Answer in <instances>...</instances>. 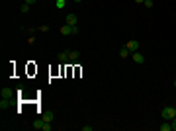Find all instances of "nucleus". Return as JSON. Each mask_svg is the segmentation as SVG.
<instances>
[{"mask_svg": "<svg viewBox=\"0 0 176 131\" xmlns=\"http://www.w3.org/2000/svg\"><path fill=\"white\" fill-rule=\"evenodd\" d=\"M74 2H76V4H80V2H82V0H74Z\"/></svg>", "mask_w": 176, "mask_h": 131, "instance_id": "22", "label": "nucleus"}, {"mask_svg": "<svg viewBox=\"0 0 176 131\" xmlns=\"http://www.w3.org/2000/svg\"><path fill=\"white\" fill-rule=\"evenodd\" d=\"M41 125H43V119H35V121H33V127H35V129H41Z\"/></svg>", "mask_w": 176, "mask_h": 131, "instance_id": "13", "label": "nucleus"}, {"mask_svg": "<svg viewBox=\"0 0 176 131\" xmlns=\"http://www.w3.org/2000/svg\"><path fill=\"white\" fill-rule=\"evenodd\" d=\"M2 96H4V98H10V96H12V90H10V88H2Z\"/></svg>", "mask_w": 176, "mask_h": 131, "instance_id": "11", "label": "nucleus"}, {"mask_svg": "<svg viewBox=\"0 0 176 131\" xmlns=\"http://www.w3.org/2000/svg\"><path fill=\"white\" fill-rule=\"evenodd\" d=\"M24 2H26V4H29V6H32V4H35V0H24Z\"/></svg>", "mask_w": 176, "mask_h": 131, "instance_id": "20", "label": "nucleus"}, {"mask_svg": "<svg viewBox=\"0 0 176 131\" xmlns=\"http://www.w3.org/2000/svg\"><path fill=\"white\" fill-rule=\"evenodd\" d=\"M53 118H55V116H53V111H45V113L41 116V119H43V121H53Z\"/></svg>", "mask_w": 176, "mask_h": 131, "instance_id": "8", "label": "nucleus"}, {"mask_svg": "<svg viewBox=\"0 0 176 131\" xmlns=\"http://www.w3.org/2000/svg\"><path fill=\"white\" fill-rule=\"evenodd\" d=\"M59 32L63 33V35H76V33H78V27L65 24V26H61V29H59Z\"/></svg>", "mask_w": 176, "mask_h": 131, "instance_id": "2", "label": "nucleus"}, {"mask_svg": "<svg viewBox=\"0 0 176 131\" xmlns=\"http://www.w3.org/2000/svg\"><path fill=\"white\" fill-rule=\"evenodd\" d=\"M78 59H80V53H78V51H69V61L76 63Z\"/></svg>", "mask_w": 176, "mask_h": 131, "instance_id": "5", "label": "nucleus"}, {"mask_svg": "<svg viewBox=\"0 0 176 131\" xmlns=\"http://www.w3.org/2000/svg\"><path fill=\"white\" fill-rule=\"evenodd\" d=\"M131 55H133V63H137V65H141V63H145V57H143V53L135 51V53H131Z\"/></svg>", "mask_w": 176, "mask_h": 131, "instance_id": "4", "label": "nucleus"}, {"mask_svg": "<svg viewBox=\"0 0 176 131\" xmlns=\"http://www.w3.org/2000/svg\"><path fill=\"white\" fill-rule=\"evenodd\" d=\"M119 57H121V59H127V57H129V49H127V47H121V49H119Z\"/></svg>", "mask_w": 176, "mask_h": 131, "instance_id": "9", "label": "nucleus"}, {"mask_svg": "<svg viewBox=\"0 0 176 131\" xmlns=\"http://www.w3.org/2000/svg\"><path fill=\"white\" fill-rule=\"evenodd\" d=\"M94 129V125H82V131H92Z\"/></svg>", "mask_w": 176, "mask_h": 131, "instance_id": "18", "label": "nucleus"}, {"mask_svg": "<svg viewBox=\"0 0 176 131\" xmlns=\"http://www.w3.org/2000/svg\"><path fill=\"white\" fill-rule=\"evenodd\" d=\"M155 6V2L153 0H145V8H153Z\"/></svg>", "mask_w": 176, "mask_h": 131, "instance_id": "16", "label": "nucleus"}, {"mask_svg": "<svg viewBox=\"0 0 176 131\" xmlns=\"http://www.w3.org/2000/svg\"><path fill=\"white\" fill-rule=\"evenodd\" d=\"M174 108H176V106H174Z\"/></svg>", "mask_w": 176, "mask_h": 131, "instance_id": "24", "label": "nucleus"}, {"mask_svg": "<svg viewBox=\"0 0 176 131\" xmlns=\"http://www.w3.org/2000/svg\"><path fill=\"white\" fill-rule=\"evenodd\" d=\"M20 10H22V12L26 14L27 10H29V4H26V2H24V4H22V6H20Z\"/></svg>", "mask_w": 176, "mask_h": 131, "instance_id": "14", "label": "nucleus"}, {"mask_svg": "<svg viewBox=\"0 0 176 131\" xmlns=\"http://www.w3.org/2000/svg\"><path fill=\"white\" fill-rule=\"evenodd\" d=\"M37 32H41V33L49 32V26H39V27H37Z\"/></svg>", "mask_w": 176, "mask_h": 131, "instance_id": "15", "label": "nucleus"}, {"mask_svg": "<svg viewBox=\"0 0 176 131\" xmlns=\"http://www.w3.org/2000/svg\"><path fill=\"white\" fill-rule=\"evenodd\" d=\"M161 131H172V123H170V121H164V123L161 125Z\"/></svg>", "mask_w": 176, "mask_h": 131, "instance_id": "10", "label": "nucleus"}, {"mask_svg": "<svg viewBox=\"0 0 176 131\" xmlns=\"http://www.w3.org/2000/svg\"><path fill=\"white\" fill-rule=\"evenodd\" d=\"M135 4H145V0H135Z\"/></svg>", "mask_w": 176, "mask_h": 131, "instance_id": "21", "label": "nucleus"}, {"mask_svg": "<svg viewBox=\"0 0 176 131\" xmlns=\"http://www.w3.org/2000/svg\"><path fill=\"white\" fill-rule=\"evenodd\" d=\"M67 24L69 26H76V14H69L67 16Z\"/></svg>", "mask_w": 176, "mask_h": 131, "instance_id": "6", "label": "nucleus"}, {"mask_svg": "<svg viewBox=\"0 0 176 131\" xmlns=\"http://www.w3.org/2000/svg\"><path fill=\"white\" fill-rule=\"evenodd\" d=\"M125 47L129 49V53H135V51H139V41H137V39H131V41H127V43H125Z\"/></svg>", "mask_w": 176, "mask_h": 131, "instance_id": "3", "label": "nucleus"}, {"mask_svg": "<svg viewBox=\"0 0 176 131\" xmlns=\"http://www.w3.org/2000/svg\"><path fill=\"white\" fill-rule=\"evenodd\" d=\"M174 88H176V78H174Z\"/></svg>", "mask_w": 176, "mask_h": 131, "instance_id": "23", "label": "nucleus"}, {"mask_svg": "<svg viewBox=\"0 0 176 131\" xmlns=\"http://www.w3.org/2000/svg\"><path fill=\"white\" fill-rule=\"evenodd\" d=\"M59 61H61V63H69V51L59 53Z\"/></svg>", "mask_w": 176, "mask_h": 131, "instance_id": "7", "label": "nucleus"}, {"mask_svg": "<svg viewBox=\"0 0 176 131\" xmlns=\"http://www.w3.org/2000/svg\"><path fill=\"white\" fill-rule=\"evenodd\" d=\"M170 123H172V131H176V118L172 119V121H170Z\"/></svg>", "mask_w": 176, "mask_h": 131, "instance_id": "19", "label": "nucleus"}, {"mask_svg": "<svg viewBox=\"0 0 176 131\" xmlns=\"http://www.w3.org/2000/svg\"><path fill=\"white\" fill-rule=\"evenodd\" d=\"M161 118H163L164 121H172V119L176 118V108L174 106H166V108H163V110H161Z\"/></svg>", "mask_w": 176, "mask_h": 131, "instance_id": "1", "label": "nucleus"}, {"mask_svg": "<svg viewBox=\"0 0 176 131\" xmlns=\"http://www.w3.org/2000/svg\"><path fill=\"white\" fill-rule=\"evenodd\" d=\"M55 6H57V10H63V8H65V0H57Z\"/></svg>", "mask_w": 176, "mask_h": 131, "instance_id": "12", "label": "nucleus"}, {"mask_svg": "<svg viewBox=\"0 0 176 131\" xmlns=\"http://www.w3.org/2000/svg\"><path fill=\"white\" fill-rule=\"evenodd\" d=\"M27 43L33 45V43H35V35H29V37H27Z\"/></svg>", "mask_w": 176, "mask_h": 131, "instance_id": "17", "label": "nucleus"}]
</instances>
